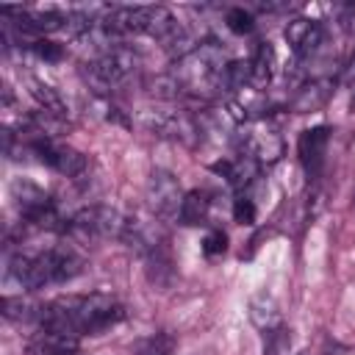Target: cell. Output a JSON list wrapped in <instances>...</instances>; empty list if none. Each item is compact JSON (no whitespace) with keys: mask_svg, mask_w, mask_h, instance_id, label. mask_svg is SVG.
<instances>
[{"mask_svg":"<svg viewBox=\"0 0 355 355\" xmlns=\"http://www.w3.org/2000/svg\"><path fill=\"white\" fill-rule=\"evenodd\" d=\"M122 319H125V308L111 294H67L44 305L39 324L44 330H55L78 338L86 333L108 330Z\"/></svg>","mask_w":355,"mask_h":355,"instance_id":"6da1fadb","label":"cell"},{"mask_svg":"<svg viewBox=\"0 0 355 355\" xmlns=\"http://www.w3.org/2000/svg\"><path fill=\"white\" fill-rule=\"evenodd\" d=\"M83 266V258L69 247L58 244L53 250H44L39 255H14L8 272L19 280L22 288H42L50 283H67L72 280Z\"/></svg>","mask_w":355,"mask_h":355,"instance_id":"7a4b0ae2","label":"cell"},{"mask_svg":"<svg viewBox=\"0 0 355 355\" xmlns=\"http://www.w3.org/2000/svg\"><path fill=\"white\" fill-rule=\"evenodd\" d=\"M225 67L227 64L222 61V50L214 42H202L194 53L175 61L172 78L178 80L180 92L211 97L225 89Z\"/></svg>","mask_w":355,"mask_h":355,"instance_id":"3957f363","label":"cell"},{"mask_svg":"<svg viewBox=\"0 0 355 355\" xmlns=\"http://www.w3.org/2000/svg\"><path fill=\"white\" fill-rule=\"evenodd\" d=\"M136 67H139V55L130 47H108L83 67V78L97 94H105L114 86H119Z\"/></svg>","mask_w":355,"mask_h":355,"instance_id":"277c9868","label":"cell"},{"mask_svg":"<svg viewBox=\"0 0 355 355\" xmlns=\"http://www.w3.org/2000/svg\"><path fill=\"white\" fill-rule=\"evenodd\" d=\"M125 225H128V219L116 208H111V205H89V208H80L72 216L69 230L83 241H92V239H122L125 236Z\"/></svg>","mask_w":355,"mask_h":355,"instance_id":"5b68a950","label":"cell"},{"mask_svg":"<svg viewBox=\"0 0 355 355\" xmlns=\"http://www.w3.org/2000/svg\"><path fill=\"white\" fill-rule=\"evenodd\" d=\"M183 191H180V183L172 172L166 169H155L147 180V202L153 208V214L164 222H172V219H180V205H183Z\"/></svg>","mask_w":355,"mask_h":355,"instance_id":"8992f818","label":"cell"},{"mask_svg":"<svg viewBox=\"0 0 355 355\" xmlns=\"http://www.w3.org/2000/svg\"><path fill=\"white\" fill-rule=\"evenodd\" d=\"M141 122L147 125L150 133L164 136V139H175L183 144H194L200 139L197 119L189 116L186 111H144Z\"/></svg>","mask_w":355,"mask_h":355,"instance_id":"52a82bcc","label":"cell"},{"mask_svg":"<svg viewBox=\"0 0 355 355\" xmlns=\"http://www.w3.org/2000/svg\"><path fill=\"white\" fill-rule=\"evenodd\" d=\"M33 150H36V155H39L42 164L53 166V169H55L58 175H64V178H78V175H83V169H86V158H83L78 150H72V147H67V144H58V141H53V139L36 136V139H33Z\"/></svg>","mask_w":355,"mask_h":355,"instance_id":"ba28073f","label":"cell"},{"mask_svg":"<svg viewBox=\"0 0 355 355\" xmlns=\"http://www.w3.org/2000/svg\"><path fill=\"white\" fill-rule=\"evenodd\" d=\"M122 241H128L130 250H136L141 258L166 252V236L161 230L158 222H144V219H128L125 225V236Z\"/></svg>","mask_w":355,"mask_h":355,"instance_id":"9c48e42d","label":"cell"},{"mask_svg":"<svg viewBox=\"0 0 355 355\" xmlns=\"http://www.w3.org/2000/svg\"><path fill=\"white\" fill-rule=\"evenodd\" d=\"M241 155L255 164H275L283 155V139L275 130H247L241 136Z\"/></svg>","mask_w":355,"mask_h":355,"instance_id":"30bf717a","label":"cell"},{"mask_svg":"<svg viewBox=\"0 0 355 355\" xmlns=\"http://www.w3.org/2000/svg\"><path fill=\"white\" fill-rule=\"evenodd\" d=\"M322 22H316V19H308V17H297V19H291L288 25H286V31H283V36H286V42L291 44V50L297 53V55H311L319 44H322Z\"/></svg>","mask_w":355,"mask_h":355,"instance_id":"8fae6325","label":"cell"},{"mask_svg":"<svg viewBox=\"0 0 355 355\" xmlns=\"http://www.w3.org/2000/svg\"><path fill=\"white\" fill-rule=\"evenodd\" d=\"M28 352L31 355H78V338L42 327L39 333L31 336Z\"/></svg>","mask_w":355,"mask_h":355,"instance_id":"7c38bea8","label":"cell"},{"mask_svg":"<svg viewBox=\"0 0 355 355\" xmlns=\"http://www.w3.org/2000/svg\"><path fill=\"white\" fill-rule=\"evenodd\" d=\"M250 319H252V324H255L258 330H263L266 336H272L275 330L283 327V313H280L275 297L266 294V291H261L258 297H252V302H250Z\"/></svg>","mask_w":355,"mask_h":355,"instance_id":"4fadbf2b","label":"cell"},{"mask_svg":"<svg viewBox=\"0 0 355 355\" xmlns=\"http://www.w3.org/2000/svg\"><path fill=\"white\" fill-rule=\"evenodd\" d=\"M3 14H17L19 17V28L22 31H31V33H50V31H58L64 28V22L69 19L67 14H58V11H28V8H6Z\"/></svg>","mask_w":355,"mask_h":355,"instance_id":"5bb4252c","label":"cell"},{"mask_svg":"<svg viewBox=\"0 0 355 355\" xmlns=\"http://www.w3.org/2000/svg\"><path fill=\"white\" fill-rule=\"evenodd\" d=\"M300 158L305 164L308 172H316L322 166V158H324V150H327V128L319 125V128H311L300 136Z\"/></svg>","mask_w":355,"mask_h":355,"instance_id":"9a60e30c","label":"cell"},{"mask_svg":"<svg viewBox=\"0 0 355 355\" xmlns=\"http://www.w3.org/2000/svg\"><path fill=\"white\" fill-rule=\"evenodd\" d=\"M0 311L11 322H42L44 305L42 302H33L31 297H3Z\"/></svg>","mask_w":355,"mask_h":355,"instance_id":"2e32d148","label":"cell"},{"mask_svg":"<svg viewBox=\"0 0 355 355\" xmlns=\"http://www.w3.org/2000/svg\"><path fill=\"white\" fill-rule=\"evenodd\" d=\"M327 97H330V80H311L297 92V97L291 100V108L297 114L316 111V108H322L327 103Z\"/></svg>","mask_w":355,"mask_h":355,"instance_id":"e0dca14e","label":"cell"},{"mask_svg":"<svg viewBox=\"0 0 355 355\" xmlns=\"http://www.w3.org/2000/svg\"><path fill=\"white\" fill-rule=\"evenodd\" d=\"M31 94H33V100L42 105L44 114H50V116H55V119H64V116H67V103L61 100V94H58L53 86L42 83V80H31Z\"/></svg>","mask_w":355,"mask_h":355,"instance_id":"ac0fdd59","label":"cell"},{"mask_svg":"<svg viewBox=\"0 0 355 355\" xmlns=\"http://www.w3.org/2000/svg\"><path fill=\"white\" fill-rule=\"evenodd\" d=\"M252 67V86H266L275 75V50L269 42H261L255 50V58L250 61Z\"/></svg>","mask_w":355,"mask_h":355,"instance_id":"d6986e66","label":"cell"},{"mask_svg":"<svg viewBox=\"0 0 355 355\" xmlns=\"http://www.w3.org/2000/svg\"><path fill=\"white\" fill-rule=\"evenodd\" d=\"M205 216H208V194L200 189L189 191L183 197V205H180V222L183 225H200V222H205Z\"/></svg>","mask_w":355,"mask_h":355,"instance_id":"ffe728a7","label":"cell"},{"mask_svg":"<svg viewBox=\"0 0 355 355\" xmlns=\"http://www.w3.org/2000/svg\"><path fill=\"white\" fill-rule=\"evenodd\" d=\"M175 349V338L166 336V333H155V336H147L136 344L133 355H172Z\"/></svg>","mask_w":355,"mask_h":355,"instance_id":"44dd1931","label":"cell"},{"mask_svg":"<svg viewBox=\"0 0 355 355\" xmlns=\"http://www.w3.org/2000/svg\"><path fill=\"white\" fill-rule=\"evenodd\" d=\"M225 22H227V28L233 33H250L252 31V14L244 11V8H230L225 14Z\"/></svg>","mask_w":355,"mask_h":355,"instance_id":"7402d4cb","label":"cell"},{"mask_svg":"<svg viewBox=\"0 0 355 355\" xmlns=\"http://www.w3.org/2000/svg\"><path fill=\"white\" fill-rule=\"evenodd\" d=\"M33 53L39 58H44V61H61L64 47L55 44V42H50V39H39V42H33Z\"/></svg>","mask_w":355,"mask_h":355,"instance_id":"603a6c76","label":"cell"},{"mask_svg":"<svg viewBox=\"0 0 355 355\" xmlns=\"http://www.w3.org/2000/svg\"><path fill=\"white\" fill-rule=\"evenodd\" d=\"M233 216H236V222H241V225H252V222H255V205H252V200H250V197H239V200L233 202Z\"/></svg>","mask_w":355,"mask_h":355,"instance_id":"cb8c5ba5","label":"cell"},{"mask_svg":"<svg viewBox=\"0 0 355 355\" xmlns=\"http://www.w3.org/2000/svg\"><path fill=\"white\" fill-rule=\"evenodd\" d=\"M225 247H227V236L222 230H211L202 239V252L205 255H219V252H225Z\"/></svg>","mask_w":355,"mask_h":355,"instance_id":"d4e9b609","label":"cell"},{"mask_svg":"<svg viewBox=\"0 0 355 355\" xmlns=\"http://www.w3.org/2000/svg\"><path fill=\"white\" fill-rule=\"evenodd\" d=\"M322 355H355V347H347V344H338V341H327Z\"/></svg>","mask_w":355,"mask_h":355,"instance_id":"484cf974","label":"cell"},{"mask_svg":"<svg viewBox=\"0 0 355 355\" xmlns=\"http://www.w3.org/2000/svg\"><path fill=\"white\" fill-rule=\"evenodd\" d=\"M344 78H347V80H355V50H352V55H349V61H347V72H344Z\"/></svg>","mask_w":355,"mask_h":355,"instance_id":"4316f807","label":"cell"},{"mask_svg":"<svg viewBox=\"0 0 355 355\" xmlns=\"http://www.w3.org/2000/svg\"><path fill=\"white\" fill-rule=\"evenodd\" d=\"M352 208H355V202H352Z\"/></svg>","mask_w":355,"mask_h":355,"instance_id":"83f0119b","label":"cell"}]
</instances>
